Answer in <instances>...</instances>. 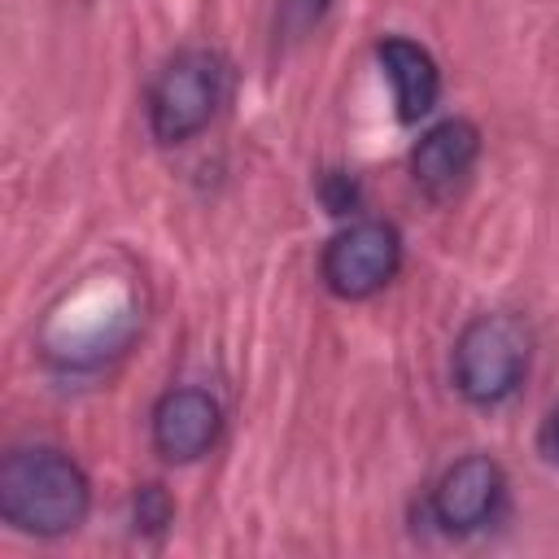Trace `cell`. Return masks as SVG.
<instances>
[{"instance_id":"3","label":"cell","mask_w":559,"mask_h":559,"mask_svg":"<svg viewBox=\"0 0 559 559\" xmlns=\"http://www.w3.org/2000/svg\"><path fill=\"white\" fill-rule=\"evenodd\" d=\"M227 92V66L214 48L175 52L148 87V131L162 144H183L210 127Z\"/></svg>"},{"instance_id":"6","label":"cell","mask_w":559,"mask_h":559,"mask_svg":"<svg viewBox=\"0 0 559 559\" xmlns=\"http://www.w3.org/2000/svg\"><path fill=\"white\" fill-rule=\"evenodd\" d=\"M148 432H153V450L166 463H197L201 454L214 450L223 432V406L210 389H197V384L166 389L153 402Z\"/></svg>"},{"instance_id":"7","label":"cell","mask_w":559,"mask_h":559,"mask_svg":"<svg viewBox=\"0 0 559 559\" xmlns=\"http://www.w3.org/2000/svg\"><path fill=\"white\" fill-rule=\"evenodd\" d=\"M480 157V127L467 118H441L411 148V175L428 197H450Z\"/></svg>"},{"instance_id":"8","label":"cell","mask_w":559,"mask_h":559,"mask_svg":"<svg viewBox=\"0 0 559 559\" xmlns=\"http://www.w3.org/2000/svg\"><path fill=\"white\" fill-rule=\"evenodd\" d=\"M376 61L384 70V79L393 83V100H397V118L415 122L424 118L437 96H441V70L432 61V52L406 35H384L376 44Z\"/></svg>"},{"instance_id":"10","label":"cell","mask_w":559,"mask_h":559,"mask_svg":"<svg viewBox=\"0 0 559 559\" xmlns=\"http://www.w3.org/2000/svg\"><path fill=\"white\" fill-rule=\"evenodd\" d=\"M328 9H332V0H280L275 31L288 35V39H301V35H310L323 22Z\"/></svg>"},{"instance_id":"12","label":"cell","mask_w":559,"mask_h":559,"mask_svg":"<svg viewBox=\"0 0 559 559\" xmlns=\"http://www.w3.org/2000/svg\"><path fill=\"white\" fill-rule=\"evenodd\" d=\"M323 201H328L332 214H345V210L354 205V183H349L345 175H328V179H323Z\"/></svg>"},{"instance_id":"4","label":"cell","mask_w":559,"mask_h":559,"mask_svg":"<svg viewBox=\"0 0 559 559\" xmlns=\"http://www.w3.org/2000/svg\"><path fill=\"white\" fill-rule=\"evenodd\" d=\"M402 266V231L389 218H358L323 245L319 275L341 301L376 297Z\"/></svg>"},{"instance_id":"2","label":"cell","mask_w":559,"mask_h":559,"mask_svg":"<svg viewBox=\"0 0 559 559\" xmlns=\"http://www.w3.org/2000/svg\"><path fill=\"white\" fill-rule=\"evenodd\" d=\"M533 358V332L520 314L511 310H485L463 323L454 336L450 371L454 389L472 406H502L520 393Z\"/></svg>"},{"instance_id":"11","label":"cell","mask_w":559,"mask_h":559,"mask_svg":"<svg viewBox=\"0 0 559 559\" xmlns=\"http://www.w3.org/2000/svg\"><path fill=\"white\" fill-rule=\"evenodd\" d=\"M537 454L559 467V402H555V406L546 411V419L537 424Z\"/></svg>"},{"instance_id":"5","label":"cell","mask_w":559,"mask_h":559,"mask_svg":"<svg viewBox=\"0 0 559 559\" xmlns=\"http://www.w3.org/2000/svg\"><path fill=\"white\" fill-rule=\"evenodd\" d=\"M502 498H507V476L502 467L489 459V454H463L454 459L441 480L432 485L428 493V515L441 533H454V537H467V533H480L485 524L498 520L502 511Z\"/></svg>"},{"instance_id":"9","label":"cell","mask_w":559,"mask_h":559,"mask_svg":"<svg viewBox=\"0 0 559 559\" xmlns=\"http://www.w3.org/2000/svg\"><path fill=\"white\" fill-rule=\"evenodd\" d=\"M131 511H135V528L140 533H162L175 520V502H170V493L162 485H140Z\"/></svg>"},{"instance_id":"1","label":"cell","mask_w":559,"mask_h":559,"mask_svg":"<svg viewBox=\"0 0 559 559\" xmlns=\"http://www.w3.org/2000/svg\"><path fill=\"white\" fill-rule=\"evenodd\" d=\"M92 511L87 472L57 445H17L0 463V520L26 537H66Z\"/></svg>"}]
</instances>
